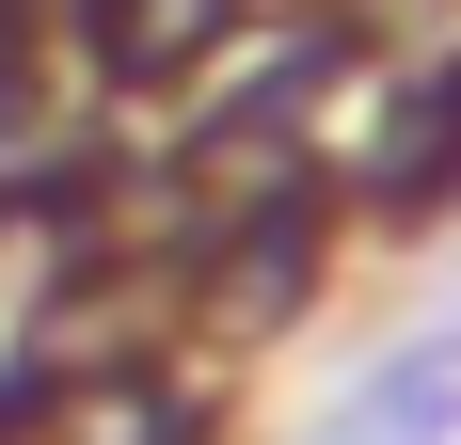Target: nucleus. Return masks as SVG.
I'll list each match as a JSON object with an SVG mask.
<instances>
[{
  "mask_svg": "<svg viewBox=\"0 0 461 445\" xmlns=\"http://www.w3.org/2000/svg\"><path fill=\"white\" fill-rule=\"evenodd\" d=\"M350 207L366 222H446L461 207V48H414L350 128Z\"/></svg>",
  "mask_w": 461,
  "mask_h": 445,
  "instance_id": "1",
  "label": "nucleus"
},
{
  "mask_svg": "<svg viewBox=\"0 0 461 445\" xmlns=\"http://www.w3.org/2000/svg\"><path fill=\"white\" fill-rule=\"evenodd\" d=\"M239 32H255V0H80L95 80H128V95H207L239 64Z\"/></svg>",
  "mask_w": 461,
  "mask_h": 445,
  "instance_id": "2",
  "label": "nucleus"
},
{
  "mask_svg": "<svg viewBox=\"0 0 461 445\" xmlns=\"http://www.w3.org/2000/svg\"><path fill=\"white\" fill-rule=\"evenodd\" d=\"M64 445H223V382L176 366V350L80 366V382H64Z\"/></svg>",
  "mask_w": 461,
  "mask_h": 445,
  "instance_id": "3",
  "label": "nucleus"
},
{
  "mask_svg": "<svg viewBox=\"0 0 461 445\" xmlns=\"http://www.w3.org/2000/svg\"><path fill=\"white\" fill-rule=\"evenodd\" d=\"M303 445H461V334H414V350H382L350 398L319 413Z\"/></svg>",
  "mask_w": 461,
  "mask_h": 445,
  "instance_id": "4",
  "label": "nucleus"
}]
</instances>
